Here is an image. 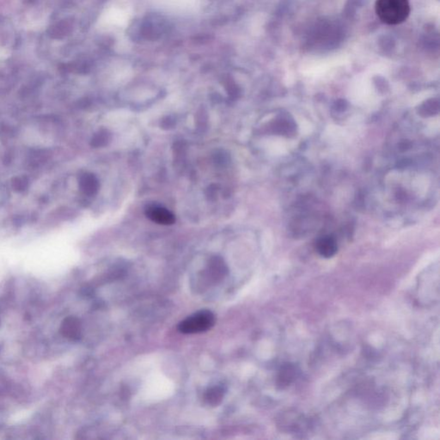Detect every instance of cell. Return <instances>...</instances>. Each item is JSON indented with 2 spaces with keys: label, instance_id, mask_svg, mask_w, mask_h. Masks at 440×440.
I'll return each instance as SVG.
<instances>
[{
  "label": "cell",
  "instance_id": "obj_2",
  "mask_svg": "<svg viewBox=\"0 0 440 440\" xmlns=\"http://www.w3.org/2000/svg\"><path fill=\"white\" fill-rule=\"evenodd\" d=\"M215 322L216 317L212 311L201 310L180 322L178 330L182 334H199L211 329Z\"/></svg>",
  "mask_w": 440,
  "mask_h": 440
},
{
  "label": "cell",
  "instance_id": "obj_3",
  "mask_svg": "<svg viewBox=\"0 0 440 440\" xmlns=\"http://www.w3.org/2000/svg\"><path fill=\"white\" fill-rule=\"evenodd\" d=\"M227 267L225 262L219 257L212 259L210 261L207 269L204 273V281L208 285H217L221 282L227 275Z\"/></svg>",
  "mask_w": 440,
  "mask_h": 440
},
{
  "label": "cell",
  "instance_id": "obj_5",
  "mask_svg": "<svg viewBox=\"0 0 440 440\" xmlns=\"http://www.w3.org/2000/svg\"><path fill=\"white\" fill-rule=\"evenodd\" d=\"M316 250L319 253V255L322 257H325V258L333 257L338 250L336 241L334 237H330V236H325L317 241Z\"/></svg>",
  "mask_w": 440,
  "mask_h": 440
},
{
  "label": "cell",
  "instance_id": "obj_6",
  "mask_svg": "<svg viewBox=\"0 0 440 440\" xmlns=\"http://www.w3.org/2000/svg\"><path fill=\"white\" fill-rule=\"evenodd\" d=\"M61 332L71 340L79 339L81 336V323L79 319L73 316L66 319L61 326Z\"/></svg>",
  "mask_w": 440,
  "mask_h": 440
},
{
  "label": "cell",
  "instance_id": "obj_1",
  "mask_svg": "<svg viewBox=\"0 0 440 440\" xmlns=\"http://www.w3.org/2000/svg\"><path fill=\"white\" fill-rule=\"evenodd\" d=\"M376 13L386 25H395L403 23L409 16L408 0H376Z\"/></svg>",
  "mask_w": 440,
  "mask_h": 440
},
{
  "label": "cell",
  "instance_id": "obj_8",
  "mask_svg": "<svg viewBox=\"0 0 440 440\" xmlns=\"http://www.w3.org/2000/svg\"><path fill=\"white\" fill-rule=\"evenodd\" d=\"M80 187L85 194H94L98 188V182L93 175L86 174L83 176L80 181Z\"/></svg>",
  "mask_w": 440,
  "mask_h": 440
},
{
  "label": "cell",
  "instance_id": "obj_10",
  "mask_svg": "<svg viewBox=\"0 0 440 440\" xmlns=\"http://www.w3.org/2000/svg\"><path fill=\"white\" fill-rule=\"evenodd\" d=\"M28 181L25 178L18 177L13 180V188H15L17 191H24L25 188H27Z\"/></svg>",
  "mask_w": 440,
  "mask_h": 440
},
{
  "label": "cell",
  "instance_id": "obj_4",
  "mask_svg": "<svg viewBox=\"0 0 440 440\" xmlns=\"http://www.w3.org/2000/svg\"><path fill=\"white\" fill-rule=\"evenodd\" d=\"M146 216L159 225H173L176 221L175 216L169 210L157 206L148 207L146 209Z\"/></svg>",
  "mask_w": 440,
  "mask_h": 440
},
{
  "label": "cell",
  "instance_id": "obj_7",
  "mask_svg": "<svg viewBox=\"0 0 440 440\" xmlns=\"http://www.w3.org/2000/svg\"><path fill=\"white\" fill-rule=\"evenodd\" d=\"M225 395V388L224 386L214 385L207 388L205 392L204 399L210 406L216 407L221 403Z\"/></svg>",
  "mask_w": 440,
  "mask_h": 440
},
{
  "label": "cell",
  "instance_id": "obj_9",
  "mask_svg": "<svg viewBox=\"0 0 440 440\" xmlns=\"http://www.w3.org/2000/svg\"><path fill=\"white\" fill-rule=\"evenodd\" d=\"M295 371H296L295 368L291 364H286L285 366H283L279 376L280 385L290 384L291 381L294 379Z\"/></svg>",
  "mask_w": 440,
  "mask_h": 440
}]
</instances>
